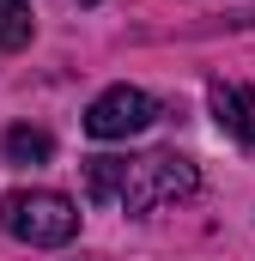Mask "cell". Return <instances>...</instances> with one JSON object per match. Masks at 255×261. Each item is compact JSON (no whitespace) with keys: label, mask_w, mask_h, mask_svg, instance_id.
Returning a JSON list of instances; mask_svg holds the SVG:
<instances>
[{"label":"cell","mask_w":255,"mask_h":261,"mask_svg":"<svg viewBox=\"0 0 255 261\" xmlns=\"http://www.w3.org/2000/svg\"><path fill=\"white\" fill-rule=\"evenodd\" d=\"M0 225H6V237H18L31 249H61L79 237V206L55 189H12L0 200Z\"/></svg>","instance_id":"6da1fadb"},{"label":"cell","mask_w":255,"mask_h":261,"mask_svg":"<svg viewBox=\"0 0 255 261\" xmlns=\"http://www.w3.org/2000/svg\"><path fill=\"white\" fill-rule=\"evenodd\" d=\"M200 189V170L183 152H146V158H128V182H122V206L128 213H152V206H170Z\"/></svg>","instance_id":"7a4b0ae2"},{"label":"cell","mask_w":255,"mask_h":261,"mask_svg":"<svg viewBox=\"0 0 255 261\" xmlns=\"http://www.w3.org/2000/svg\"><path fill=\"white\" fill-rule=\"evenodd\" d=\"M158 122V103L140 91V85H110L91 110H85V134L91 140H128V134H146Z\"/></svg>","instance_id":"3957f363"},{"label":"cell","mask_w":255,"mask_h":261,"mask_svg":"<svg viewBox=\"0 0 255 261\" xmlns=\"http://www.w3.org/2000/svg\"><path fill=\"white\" fill-rule=\"evenodd\" d=\"M207 103H213V122L231 134L237 146H249V152H255V91L213 79V85H207Z\"/></svg>","instance_id":"277c9868"},{"label":"cell","mask_w":255,"mask_h":261,"mask_svg":"<svg viewBox=\"0 0 255 261\" xmlns=\"http://www.w3.org/2000/svg\"><path fill=\"white\" fill-rule=\"evenodd\" d=\"M0 152H6V164H49L55 140H49L43 128H6V140H0Z\"/></svg>","instance_id":"5b68a950"},{"label":"cell","mask_w":255,"mask_h":261,"mask_svg":"<svg viewBox=\"0 0 255 261\" xmlns=\"http://www.w3.org/2000/svg\"><path fill=\"white\" fill-rule=\"evenodd\" d=\"M128 182V158H85V195L91 200H116Z\"/></svg>","instance_id":"8992f818"},{"label":"cell","mask_w":255,"mask_h":261,"mask_svg":"<svg viewBox=\"0 0 255 261\" xmlns=\"http://www.w3.org/2000/svg\"><path fill=\"white\" fill-rule=\"evenodd\" d=\"M31 43V0H0V49Z\"/></svg>","instance_id":"52a82bcc"},{"label":"cell","mask_w":255,"mask_h":261,"mask_svg":"<svg viewBox=\"0 0 255 261\" xmlns=\"http://www.w3.org/2000/svg\"><path fill=\"white\" fill-rule=\"evenodd\" d=\"M79 6H97V0H79Z\"/></svg>","instance_id":"ba28073f"}]
</instances>
